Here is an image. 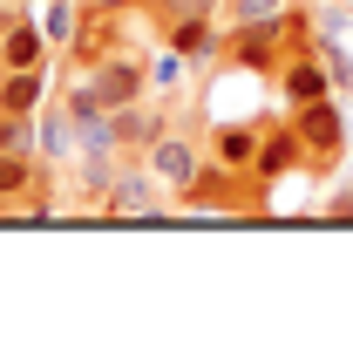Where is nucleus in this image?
Masks as SVG:
<instances>
[{
  "label": "nucleus",
  "mask_w": 353,
  "mask_h": 340,
  "mask_svg": "<svg viewBox=\"0 0 353 340\" xmlns=\"http://www.w3.org/2000/svg\"><path fill=\"white\" fill-rule=\"evenodd\" d=\"M265 191H272V184H259L252 170H231V164H218V157H204V170L183 184L176 211H190V218H252Z\"/></svg>",
  "instance_id": "f257e3e1"
},
{
  "label": "nucleus",
  "mask_w": 353,
  "mask_h": 340,
  "mask_svg": "<svg viewBox=\"0 0 353 340\" xmlns=\"http://www.w3.org/2000/svg\"><path fill=\"white\" fill-rule=\"evenodd\" d=\"M292 129H299L306 170H333L340 157H347V109H340V95L299 102V109H292Z\"/></svg>",
  "instance_id": "f03ea898"
},
{
  "label": "nucleus",
  "mask_w": 353,
  "mask_h": 340,
  "mask_svg": "<svg viewBox=\"0 0 353 340\" xmlns=\"http://www.w3.org/2000/svg\"><path fill=\"white\" fill-rule=\"evenodd\" d=\"M204 157H211V143H204L197 129H183V123H170L163 136H157V143H150V150H143V164L157 170V184L170 191V205L183 198V184L204 170Z\"/></svg>",
  "instance_id": "7ed1b4c3"
},
{
  "label": "nucleus",
  "mask_w": 353,
  "mask_h": 340,
  "mask_svg": "<svg viewBox=\"0 0 353 340\" xmlns=\"http://www.w3.org/2000/svg\"><path fill=\"white\" fill-rule=\"evenodd\" d=\"M279 95H285V109H299V102H319V95H340L333 88V68H326V55H319V41L312 35H299V41L279 55Z\"/></svg>",
  "instance_id": "20e7f679"
},
{
  "label": "nucleus",
  "mask_w": 353,
  "mask_h": 340,
  "mask_svg": "<svg viewBox=\"0 0 353 340\" xmlns=\"http://www.w3.org/2000/svg\"><path fill=\"white\" fill-rule=\"evenodd\" d=\"M88 75H95V88H102L109 109H123V102H143V95H150V55L109 48L102 62H88Z\"/></svg>",
  "instance_id": "39448f33"
},
{
  "label": "nucleus",
  "mask_w": 353,
  "mask_h": 340,
  "mask_svg": "<svg viewBox=\"0 0 353 340\" xmlns=\"http://www.w3.org/2000/svg\"><path fill=\"white\" fill-rule=\"evenodd\" d=\"M170 102V95H163ZM157 95H143V102H123V109H109V136H116V157H143L163 129H170V109H163Z\"/></svg>",
  "instance_id": "423d86ee"
},
{
  "label": "nucleus",
  "mask_w": 353,
  "mask_h": 340,
  "mask_svg": "<svg viewBox=\"0 0 353 340\" xmlns=\"http://www.w3.org/2000/svg\"><path fill=\"white\" fill-rule=\"evenodd\" d=\"M163 41L183 48L190 62H224V41H231V28H224L218 14H170V21H163Z\"/></svg>",
  "instance_id": "0eeeda50"
},
{
  "label": "nucleus",
  "mask_w": 353,
  "mask_h": 340,
  "mask_svg": "<svg viewBox=\"0 0 353 340\" xmlns=\"http://www.w3.org/2000/svg\"><path fill=\"white\" fill-rule=\"evenodd\" d=\"M48 55H54V41H48V28L41 21H7L0 28V75H14V68H41Z\"/></svg>",
  "instance_id": "6e6552de"
},
{
  "label": "nucleus",
  "mask_w": 353,
  "mask_h": 340,
  "mask_svg": "<svg viewBox=\"0 0 353 340\" xmlns=\"http://www.w3.org/2000/svg\"><path fill=\"white\" fill-rule=\"evenodd\" d=\"M285 170H306V150H299V129H292V116H285V123H265V143H259V164H252V177H259V184H279Z\"/></svg>",
  "instance_id": "1a4fd4ad"
},
{
  "label": "nucleus",
  "mask_w": 353,
  "mask_h": 340,
  "mask_svg": "<svg viewBox=\"0 0 353 340\" xmlns=\"http://www.w3.org/2000/svg\"><path fill=\"white\" fill-rule=\"evenodd\" d=\"M41 184H48V177L34 170L28 150H0V218H21V205H28Z\"/></svg>",
  "instance_id": "9d476101"
},
{
  "label": "nucleus",
  "mask_w": 353,
  "mask_h": 340,
  "mask_svg": "<svg viewBox=\"0 0 353 340\" xmlns=\"http://www.w3.org/2000/svg\"><path fill=\"white\" fill-rule=\"evenodd\" d=\"M41 157L48 164H75V157H82V123H75V109H68L61 95L41 109Z\"/></svg>",
  "instance_id": "9b49d317"
},
{
  "label": "nucleus",
  "mask_w": 353,
  "mask_h": 340,
  "mask_svg": "<svg viewBox=\"0 0 353 340\" xmlns=\"http://www.w3.org/2000/svg\"><path fill=\"white\" fill-rule=\"evenodd\" d=\"M61 82V75H48L41 68H14V75H0V109H21V116H41L48 109V88Z\"/></svg>",
  "instance_id": "f8f14e48"
},
{
  "label": "nucleus",
  "mask_w": 353,
  "mask_h": 340,
  "mask_svg": "<svg viewBox=\"0 0 353 340\" xmlns=\"http://www.w3.org/2000/svg\"><path fill=\"white\" fill-rule=\"evenodd\" d=\"M204 143H211V157H218V164L252 170V164H259V143H265V123H218Z\"/></svg>",
  "instance_id": "ddd939ff"
},
{
  "label": "nucleus",
  "mask_w": 353,
  "mask_h": 340,
  "mask_svg": "<svg viewBox=\"0 0 353 340\" xmlns=\"http://www.w3.org/2000/svg\"><path fill=\"white\" fill-rule=\"evenodd\" d=\"M183 75H190V55H183V48H157V55H150V95H176V88H183Z\"/></svg>",
  "instance_id": "4468645a"
},
{
  "label": "nucleus",
  "mask_w": 353,
  "mask_h": 340,
  "mask_svg": "<svg viewBox=\"0 0 353 340\" xmlns=\"http://www.w3.org/2000/svg\"><path fill=\"white\" fill-rule=\"evenodd\" d=\"M41 28H48V41H54V55H68L75 35H82V0H54V7H41Z\"/></svg>",
  "instance_id": "2eb2a0df"
},
{
  "label": "nucleus",
  "mask_w": 353,
  "mask_h": 340,
  "mask_svg": "<svg viewBox=\"0 0 353 340\" xmlns=\"http://www.w3.org/2000/svg\"><path fill=\"white\" fill-rule=\"evenodd\" d=\"M292 0H224V28H252V21H285Z\"/></svg>",
  "instance_id": "dca6fc26"
},
{
  "label": "nucleus",
  "mask_w": 353,
  "mask_h": 340,
  "mask_svg": "<svg viewBox=\"0 0 353 340\" xmlns=\"http://www.w3.org/2000/svg\"><path fill=\"white\" fill-rule=\"evenodd\" d=\"M0 150H41V116L0 109Z\"/></svg>",
  "instance_id": "f3484780"
},
{
  "label": "nucleus",
  "mask_w": 353,
  "mask_h": 340,
  "mask_svg": "<svg viewBox=\"0 0 353 340\" xmlns=\"http://www.w3.org/2000/svg\"><path fill=\"white\" fill-rule=\"evenodd\" d=\"M150 7H157L163 21H170V14H224V0H150Z\"/></svg>",
  "instance_id": "a211bd4d"
}]
</instances>
